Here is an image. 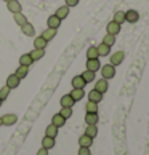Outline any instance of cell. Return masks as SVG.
<instances>
[{"label":"cell","mask_w":149,"mask_h":155,"mask_svg":"<svg viewBox=\"0 0 149 155\" xmlns=\"http://www.w3.org/2000/svg\"><path fill=\"white\" fill-rule=\"evenodd\" d=\"M101 75H103V78H106V80L114 78V77H116V67H114L112 64L103 66L101 67Z\"/></svg>","instance_id":"1"},{"label":"cell","mask_w":149,"mask_h":155,"mask_svg":"<svg viewBox=\"0 0 149 155\" xmlns=\"http://www.w3.org/2000/svg\"><path fill=\"white\" fill-rule=\"evenodd\" d=\"M125 59V53L124 51H116V53L111 54V64L116 67V66H120Z\"/></svg>","instance_id":"2"},{"label":"cell","mask_w":149,"mask_h":155,"mask_svg":"<svg viewBox=\"0 0 149 155\" xmlns=\"http://www.w3.org/2000/svg\"><path fill=\"white\" fill-rule=\"evenodd\" d=\"M16 122H18V115L16 114H5V115H2V123L5 126H13Z\"/></svg>","instance_id":"3"},{"label":"cell","mask_w":149,"mask_h":155,"mask_svg":"<svg viewBox=\"0 0 149 155\" xmlns=\"http://www.w3.org/2000/svg\"><path fill=\"white\" fill-rule=\"evenodd\" d=\"M140 19V13L136 10H128L127 13H125V21L130 22V24H135V22H138Z\"/></svg>","instance_id":"4"},{"label":"cell","mask_w":149,"mask_h":155,"mask_svg":"<svg viewBox=\"0 0 149 155\" xmlns=\"http://www.w3.org/2000/svg\"><path fill=\"white\" fill-rule=\"evenodd\" d=\"M107 88H109V83H107L106 78H100V80H96V82H95V90L100 91V93L104 94L107 91Z\"/></svg>","instance_id":"5"},{"label":"cell","mask_w":149,"mask_h":155,"mask_svg":"<svg viewBox=\"0 0 149 155\" xmlns=\"http://www.w3.org/2000/svg\"><path fill=\"white\" fill-rule=\"evenodd\" d=\"M19 83H21V80L16 77V74H11V75L7 77V87H8L10 90L18 88V87H19Z\"/></svg>","instance_id":"6"},{"label":"cell","mask_w":149,"mask_h":155,"mask_svg":"<svg viewBox=\"0 0 149 155\" xmlns=\"http://www.w3.org/2000/svg\"><path fill=\"white\" fill-rule=\"evenodd\" d=\"M120 24H117L116 21H111V22H107V26H106V31L107 34H111V35H117V34L120 32Z\"/></svg>","instance_id":"7"},{"label":"cell","mask_w":149,"mask_h":155,"mask_svg":"<svg viewBox=\"0 0 149 155\" xmlns=\"http://www.w3.org/2000/svg\"><path fill=\"white\" fill-rule=\"evenodd\" d=\"M7 8H8V11H10V13H19V11H21V3L18 2V0H10V2H7Z\"/></svg>","instance_id":"8"},{"label":"cell","mask_w":149,"mask_h":155,"mask_svg":"<svg viewBox=\"0 0 149 155\" xmlns=\"http://www.w3.org/2000/svg\"><path fill=\"white\" fill-rule=\"evenodd\" d=\"M56 34H58V29H55V27H47V29L42 32V37L47 40V42H50V40H53L56 37Z\"/></svg>","instance_id":"9"},{"label":"cell","mask_w":149,"mask_h":155,"mask_svg":"<svg viewBox=\"0 0 149 155\" xmlns=\"http://www.w3.org/2000/svg\"><path fill=\"white\" fill-rule=\"evenodd\" d=\"M64 123H66V118L61 115V114H55L53 117H51V125H55L56 128H61V126H64Z\"/></svg>","instance_id":"10"},{"label":"cell","mask_w":149,"mask_h":155,"mask_svg":"<svg viewBox=\"0 0 149 155\" xmlns=\"http://www.w3.org/2000/svg\"><path fill=\"white\" fill-rule=\"evenodd\" d=\"M87 69L91 72H96V71H100L101 69V62L100 59L96 58V59H87Z\"/></svg>","instance_id":"11"},{"label":"cell","mask_w":149,"mask_h":155,"mask_svg":"<svg viewBox=\"0 0 149 155\" xmlns=\"http://www.w3.org/2000/svg\"><path fill=\"white\" fill-rule=\"evenodd\" d=\"M71 97H72V99L74 101H82L83 99V96H85V91L82 90V88H72V91H71Z\"/></svg>","instance_id":"12"},{"label":"cell","mask_w":149,"mask_h":155,"mask_svg":"<svg viewBox=\"0 0 149 155\" xmlns=\"http://www.w3.org/2000/svg\"><path fill=\"white\" fill-rule=\"evenodd\" d=\"M71 83H72V88H85V85H87V82L82 78V75H76L72 80H71Z\"/></svg>","instance_id":"13"},{"label":"cell","mask_w":149,"mask_h":155,"mask_svg":"<svg viewBox=\"0 0 149 155\" xmlns=\"http://www.w3.org/2000/svg\"><path fill=\"white\" fill-rule=\"evenodd\" d=\"M91 144H93V137H90L87 134H82L79 137V146L80 147H91Z\"/></svg>","instance_id":"14"},{"label":"cell","mask_w":149,"mask_h":155,"mask_svg":"<svg viewBox=\"0 0 149 155\" xmlns=\"http://www.w3.org/2000/svg\"><path fill=\"white\" fill-rule=\"evenodd\" d=\"M56 16H58V18L63 21V19H66L67 16H69V7H67V5H63V7H59L58 10H56V13H55Z\"/></svg>","instance_id":"15"},{"label":"cell","mask_w":149,"mask_h":155,"mask_svg":"<svg viewBox=\"0 0 149 155\" xmlns=\"http://www.w3.org/2000/svg\"><path fill=\"white\" fill-rule=\"evenodd\" d=\"M88 101H93V102H96V104H98V102L103 101V93H100V91H96V90L93 88V90L88 93Z\"/></svg>","instance_id":"16"},{"label":"cell","mask_w":149,"mask_h":155,"mask_svg":"<svg viewBox=\"0 0 149 155\" xmlns=\"http://www.w3.org/2000/svg\"><path fill=\"white\" fill-rule=\"evenodd\" d=\"M21 31H22V34H24V35H27V37H34V34H36V29H34V26L31 24L29 21H27L24 26H21Z\"/></svg>","instance_id":"17"},{"label":"cell","mask_w":149,"mask_h":155,"mask_svg":"<svg viewBox=\"0 0 149 155\" xmlns=\"http://www.w3.org/2000/svg\"><path fill=\"white\" fill-rule=\"evenodd\" d=\"M47 24H48V27H55V29H58V27L61 26V19L56 15H51V16H48Z\"/></svg>","instance_id":"18"},{"label":"cell","mask_w":149,"mask_h":155,"mask_svg":"<svg viewBox=\"0 0 149 155\" xmlns=\"http://www.w3.org/2000/svg\"><path fill=\"white\" fill-rule=\"evenodd\" d=\"M96 50H98L100 56H109L111 54V47H109V45H106V43H103V42L96 47Z\"/></svg>","instance_id":"19"},{"label":"cell","mask_w":149,"mask_h":155,"mask_svg":"<svg viewBox=\"0 0 149 155\" xmlns=\"http://www.w3.org/2000/svg\"><path fill=\"white\" fill-rule=\"evenodd\" d=\"M47 45H48V42H47V40H45L42 35H40V37H36V40H34V48L45 50V48H47Z\"/></svg>","instance_id":"20"},{"label":"cell","mask_w":149,"mask_h":155,"mask_svg":"<svg viewBox=\"0 0 149 155\" xmlns=\"http://www.w3.org/2000/svg\"><path fill=\"white\" fill-rule=\"evenodd\" d=\"M59 102H61V107H72L74 104H76V101L71 97V94H64L61 97Z\"/></svg>","instance_id":"21"},{"label":"cell","mask_w":149,"mask_h":155,"mask_svg":"<svg viewBox=\"0 0 149 155\" xmlns=\"http://www.w3.org/2000/svg\"><path fill=\"white\" fill-rule=\"evenodd\" d=\"M15 74H16V77H18L19 80H22V78L27 75V74H29V67H27V66H21V64H19Z\"/></svg>","instance_id":"22"},{"label":"cell","mask_w":149,"mask_h":155,"mask_svg":"<svg viewBox=\"0 0 149 155\" xmlns=\"http://www.w3.org/2000/svg\"><path fill=\"white\" fill-rule=\"evenodd\" d=\"M19 64H21V66H27V67H31V66L34 64V59L31 58V54H29V53L21 54V58H19Z\"/></svg>","instance_id":"23"},{"label":"cell","mask_w":149,"mask_h":155,"mask_svg":"<svg viewBox=\"0 0 149 155\" xmlns=\"http://www.w3.org/2000/svg\"><path fill=\"white\" fill-rule=\"evenodd\" d=\"M45 136H48V137H53V139H56V136H58V128H56L55 125H48L47 128H45Z\"/></svg>","instance_id":"24"},{"label":"cell","mask_w":149,"mask_h":155,"mask_svg":"<svg viewBox=\"0 0 149 155\" xmlns=\"http://www.w3.org/2000/svg\"><path fill=\"white\" fill-rule=\"evenodd\" d=\"M42 147L47 149V150L53 149V147H55V139H53V137H48V136H43V139H42Z\"/></svg>","instance_id":"25"},{"label":"cell","mask_w":149,"mask_h":155,"mask_svg":"<svg viewBox=\"0 0 149 155\" xmlns=\"http://www.w3.org/2000/svg\"><path fill=\"white\" fill-rule=\"evenodd\" d=\"M13 19H15V22H16V24H18L19 27L24 26L26 22H27V18L21 13V11H19V13H15V15H13Z\"/></svg>","instance_id":"26"},{"label":"cell","mask_w":149,"mask_h":155,"mask_svg":"<svg viewBox=\"0 0 149 155\" xmlns=\"http://www.w3.org/2000/svg\"><path fill=\"white\" fill-rule=\"evenodd\" d=\"M31 58L34 59V62L36 61H39V59H42L43 58V54H45V50H39V48H34L32 51H31Z\"/></svg>","instance_id":"27"},{"label":"cell","mask_w":149,"mask_h":155,"mask_svg":"<svg viewBox=\"0 0 149 155\" xmlns=\"http://www.w3.org/2000/svg\"><path fill=\"white\" fill-rule=\"evenodd\" d=\"M98 120H100L98 114H87V115H85V123L87 125H96Z\"/></svg>","instance_id":"28"},{"label":"cell","mask_w":149,"mask_h":155,"mask_svg":"<svg viewBox=\"0 0 149 155\" xmlns=\"http://www.w3.org/2000/svg\"><path fill=\"white\" fill-rule=\"evenodd\" d=\"M85 110H87V114H98V104L93 101H88L85 104Z\"/></svg>","instance_id":"29"},{"label":"cell","mask_w":149,"mask_h":155,"mask_svg":"<svg viewBox=\"0 0 149 155\" xmlns=\"http://www.w3.org/2000/svg\"><path fill=\"white\" fill-rule=\"evenodd\" d=\"M85 134L90 136V137H96V134H98V128H96V125H87V130H85Z\"/></svg>","instance_id":"30"},{"label":"cell","mask_w":149,"mask_h":155,"mask_svg":"<svg viewBox=\"0 0 149 155\" xmlns=\"http://www.w3.org/2000/svg\"><path fill=\"white\" fill-rule=\"evenodd\" d=\"M95 74L96 72H91V71H85V72H82V78L85 80L87 83H91V82H95Z\"/></svg>","instance_id":"31"},{"label":"cell","mask_w":149,"mask_h":155,"mask_svg":"<svg viewBox=\"0 0 149 155\" xmlns=\"http://www.w3.org/2000/svg\"><path fill=\"white\" fill-rule=\"evenodd\" d=\"M112 21H116L117 24L122 26L124 22H125V11H116V13H114V19Z\"/></svg>","instance_id":"32"},{"label":"cell","mask_w":149,"mask_h":155,"mask_svg":"<svg viewBox=\"0 0 149 155\" xmlns=\"http://www.w3.org/2000/svg\"><path fill=\"white\" fill-rule=\"evenodd\" d=\"M96 58H100V54H98V50H96V47L93 45V47H90L87 50V59H96Z\"/></svg>","instance_id":"33"},{"label":"cell","mask_w":149,"mask_h":155,"mask_svg":"<svg viewBox=\"0 0 149 155\" xmlns=\"http://www.w3.org/2000/svg\"><path fill=\"white\" fill-rule=\"evenodd\" d=\"M103 43L109 45V47H112L114 43H116V35H111V34H106L104 38H103Z\"/></svg>","instance_id":"34"},{"label":"cell","mask_w":149,"mask_h":155,"mask_svg":"<svg viewBox=\"0 0 149 155\" xmlns=\"http://www.w3.org/2000/svg\"><path fill=\"white\" fill-rule=\"evenodd\" d=\"M10 91H11V90L7 87V85L0 88V99H2V101H5V99H7V97L10 96Z\"/></svg>","instance_id":"35"},{"label":"cell","mask_w":149,"mask_h":155,"mask_svg":"<svg viewBox=\"0 0 149 155\" xmlns=\"http://www.w3.org/2000/svg\"><path fill=\"white\" fill-rule=\"evenodd\" d=\"M59 114H61V115L64 117L66 120H67V118H71V117H72V107H63Z\"/></svg>","instance_id":"36"},{"label":"cell","mask_w":149,"mask_h":155,"mask_svg":"<svg viewBox=\"0 0 149 155\" xmlns=\"http://www.w3.org/2000/svg\"><path fill=\"white\" fill-rule=\"evenodd\" d=\"M79 155H91L90 147H80L79 149Z\"/></svg>","instance_id":"37"},{"label":"cell","mask_w":149,"mask_h":155,"mask_svg":"<svg viewBox=\"0 0 149 155\" xmlns=\"http://www.w3.org/2000/svg\"><path fill=\"white\" fill-rule=\"evenodd\" d=\"M64 2H66V5H67L69 8L77 7V5H79V0H64Z\"/></svg>","instance_id":"38"},{"label":"cell","mask_w":149,"mask_h":155,"mask_svg":"<svg viewBox=\"0 0 149 155\" xmlns=\"http://www.w3.org/2000/svg\"><path fill=\"white\" fill-rule=\"evenodd\" d=\"M37 155H48V150H47V149H39V152H37Z\"/></svg>","instance_id":"39"},{"label":"cell","mask_w":149,"mask_h":155,"mask_svg":"<svg viewBox=\"0 0 149 155\" xmlns=\"http://www.w3.org/2000/svg\"><path fill=\"white\" fill-rule=\"evenodd\" d=\"M0 126H3V123H2V117H0Z\"/></svg>","instance_id":"40"},{"label":"cell","mask_w":149,"mask_h":155,"mask_svg":"<svg viewBox=\"0 0 149 155\" xmlns=\"http://www.w3.org/2000/svg\"><path fill=\"white\" fill-rule=\"evenodd\" d=\"M2 102H3V101H2V99H0V107H2Z\"/></svg>","instance_id":"41"},{"label":"cell","mask_w":149,"mask_h":155,"mask_svg":"<svg viewBox=\"0 0 149 155\" xmlns=\"http://www.w3.org/2000/svg\"><path fill=\"white\" fill-rule=\"evenodd\" d=\"M2 2H10V0H2Z\"/></svg>","instance_id":"42"}]
</instances>
